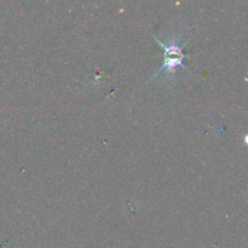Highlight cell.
<instances>
[{
  "label": "cell",
  "instance_id": "obj_1",
  "mask_svg": "<svg viewBox=\"0 0 248 248\" xmlns=\"http://www.w3.org/2000/svg\"><path fill=\"white\" fill-rule=\"evenodd\" d=\"M155 40H156V43H159V45L164 50V64L153 75V78H150L149 81H153L160 74H173L179 67H183L186 69V65L184 64V60H186V55L183 52V48H182L181 36L171 39L169 44L162 43L159 38H155Z\"/></svg>",
  "mask_w": 248,
  "mask_h": 248
}]
</instances>
